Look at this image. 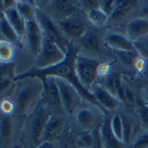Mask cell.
<instances>
[{"instance_id":"obj_1","label":"cell","mask_w":148,"mask_h":148,"mask_svg":"<svg viewBox=\"0 0 148 148\" xmlns=\"http://www.w3.org/2000/svg\"><path fill=\"white\" fill-rule=\"evenodd\" d=\"M17 116H27L44 100V82L36 76L16 78L13 92L10 96Z\"/></svg>"},{"instance_id":"obj_2","label":"cell","mask_w":148,"mask_h":148,"mask_svg":"<svg viewBox=\"0 0 148 148\" xmlns=\"http://www.w3.org/2000/svg\"><path fill=\"white\" fill-rule=\"evenodd\" d=\"M52 114L53 113L43 100L33 112L26 116L23 126V135L24 141L30 148H37L42 142L44 129Z\"/></svg>"},{"instance_id":"obj_3","label":"cell","mask_w":148,"mask_h":148,"mask_svg":"<svg viewBox=\"0 0 148 148\" xmlns=\"http://www.w3.org/2000/svg\"><path fill=\"white\" fill-rule=\"evenodd\" d=\"M102 62L97 58L91 57L85 53H77L75 59V68H76V75L82 84V87L85 90H90L94 84H96L98 76V69H100Z\"/></svg>"},{"instance_id":"obj_4","label":"cell","mask_w":148,"mask_h":148,"mask_svg":"<svg viewBox=\"0 0 148 148\" xmlns=\"http://www.w3.org/2000/svg\"><path fill=\"white\" fill-rule=\"evenodd\" d=\"M66 57V50L46 37L43 38L40 51L34 58V70H45L62 63Z\"/></svg>"},{"instance_id":"obj_5","label":"cell","mask_w":148,"mask_h":148,"mask_svg":"<svg viewBox=\"0 0 148 148\" xmlns=\"http://www.w3.org/2000/svg\"><path fill=\"white\" fill-rule=\"evenodd\" d=\"M36 19L38 21L39 26L43 31V36L49 38L50 40L57 43L60 47H63L64 50H68V46L70 44V42H68L65 39V37L63 36V33L60 32L57 23L47 14V12L40 10L37 7V12H36Z\"/></svg>"},{"instance_id":"obj_6","label":"cell","mask_w":148,"mask_h":148,"mask_svg":"<svg viewBox=\"0 0 148 148\" xmlns=\"http://www.w3.org/2000/svg\"><path fill=\"white\" fill-rule=\"evenodd\" d=\"M56 81H57V85L59 89L62 106H63L64 112L68 114H75L82 104L81 92L70 82L63 78L56 77Z\"/></svg>"},{"instance_id":"obj_7","label":"cell","mask_w":148,"mask_h":148,"mask_svg":"<svg viewBox=\"0 0 148 148\" xmlns=\"http://www.w3.org/2000/svg\"><path fill=\"white\" fill-rule=\"evenodd\" d=\"M18 116L0 112V148H12L17 136Z\"/></svg>"},{"instance_id":"obj_8","label":"cell","mask_w":148,"mask_h":148,"mask_svg":"<svg viewBox=\"0 0 148 148\" xmlns=\"http://www.w3.org/2000/svg\"><path fill=\"white\" fill-rule=\"evenodd\" d=\"M56 23L60 32L65 37V39L70 43H73L75 40H81L82 37L85 34V32L88 31L85 23L78 16H73Z\"/></svg>"},{"instance_id":"obj_9","label":"cell","mask_w":148,"mask_h":148,"mask_svg":"<svg viewBox=\"0 0 148 148\" xmlns=\"http://www.w3.org/2000/svg\"><path fill=\"white\" fill-rule=\"evenodd\" d=\"M43 82H44V102L53 114L59 115L60 113L64 112V109L63 106H62L60 94L56 77L46 76L43 78Z\"/></svg>"},{"instance_id":"obj_10","label":"cell","mask_w":148,"mask_h":148,"mask_svg":"<svg viewBox=\"0 0 148 148\" xmlns=\"http://www.w3.org/2000/svg\"><path fill=\"white\" fill-rule=\"evenodd\" d=\"M43 31L39 26L37 19H31L26 21V31H25V46L27 47V50L30 52V55H32L34 58L38 56L40 47H42V43H43Z\"/></svg>"},{"instance_id":"obj_11","label":"cell","mask_w":148,"mask_h":148,"mask_svg":"<svg viewBox=\"0 0 148 148\" xmlns=\"http://www.w3.org/2000/svg\"><path fill=\"white\" fill-rule=\"evenodd\" d=\"M89 91L95 98V101L97 102L98 107L103 108L107 112H114V110L119 109L121 106L120 100H117L112 92L107 90L101 83L94 84Z\"/></svg>"},{"instance_id":"obj_12","label":"cell","mask_w":148,"mask_h":148,"mask_svg":"<svg viewBox=\"0 0 148 148\" xmlns=\"http://www.w3.org/2000/svg\"><path fill=\"white\" fill-rule=\"evenodd\" d=\"M49 7H50V12H47V14L52 19L55 18L57 21L73 17V16H77L78 11L81 8L79 4L75 3V1H65V0L50 1Z\"/></svg>"},{"instance_id":"obj_13","label":"cell","mask_w":148,"mask_h":148,"mask_svg":"<svg viewBox=\"0 0 148 148\" xmlns=\"http://www.w3.org/2000/svg\"><path fill=\"white\" fill-rule=\"evenodd\" d=\"M94 107V106H92ZM92 107H79L75 113L76 123L83 132H92L97 129V108Z\"/></svg>"},{"instance_id":"obj_14","label":"cell","mask_w":148,"mask_h":148,"mask_svg":"<svg viewBox=\"0 0 148 148\" xmlns=\"http://www.w3.org/2000/svg\"><path fill=\"white\" fill-rule=\"evenodd\" d=\"M106 44L117 52H138L134 43L126 34L120 32H108L104 37Z\"/></svg>"},{"instance_id":"obj_15","label":"cell","mask_w":148,"mask_h":148,"mask_svg":"<svg viewBox=\"0 0 148 148\" xmlns=\"http://www.w3.org/2000/svg\"><path fill=\"white\" fill-rule=\"evenodd\" d=\"M126 36L133 43L145 38L146 36H148V19L142 17L130 19L126 27Z\"/></svg>"},{"instance_id":"obj_16","label":"cell","mask_w":148,"mask_h":148,"mask_svg":"<svg viewBox=\"0 0 148 148\" xmlns=\"http://www.w3.org/2000/svg\"><path fill=\"white\" fill-rule=\"evenodd\" d=\"M3 14L7 19V21L10 23V25L17 32V34L21 38V40L24 42V39H25V31H26V20L21 17V14L18 12L17 7L13 6L11 8L3 11Z\"/></svg>"},{"instance_id":"obj_17","label":"cell","mask_w":148,"mask_h":148,"mask_svg":"<svg viewBox=\"0 0 148 148\" xmlns=\"http://www.w3.org/2000/svg\"><path fill=\"white\" fill-rule=\"evenodd\" d=\"M100 134H101L103 148H125V145L114 135V133L112 130V126H110L109 117L103 119L101 126H100Z\"/></svg>"},{"instance_id":"obj_18","label":"cell","mask_w":148,"mask_h":148,"mask_svg":"<svg viewBox=\"0 0 148 148\" xmlns=\"http://www.w3.org/2000/svg\"><path fill=\"white\" fill-rule=\"evenodd\" d=\"M139 6L138 1H132V0H120L116 3V6L113 11L112 16L109 17L108 23H120L125 20L128 16L133 13V11Z\"/></svg>"},{"instance_id":"obj_19","label":"cell","mask_w":148,"mask_h":148,"mask_svg":"<svg viewBox=\"0 0 148 148\" xmlns=\"http://www.w3.org/2000/svg\"><path fill=\"white\" fill-rule=\"evenodd\" d=\"M64 129V121L59 117V115L52 114L50 120L47 121L46 127L44 129L43 136H42V142L43 141H52L57 139L59 135L62 134Z\"/></svg>"},{"instance_id":"obj_20","label":"cell","mask_w":148,"mask_h":148,"mask_svg":"<svg viewBox=\"0 0 148 148\" xmlns=\"http://www.w3.org/2000/svg\"><path fill=\"white\" fill-rule=\"evenodd\" d=\"M103 87L112 92L121 103H125V92H123V82L121 75L117 72H112L106 77V83L102 84Z\"/></svg>"},{"instance_id":"obj_21","label":"cell","mask_w":148,"mask_h":148,"mask_svg":"<svg viewBox=\"0 0 148 148\" xmlns=\"http://www.w3.org/2000/svg\"><path fill=\"white\" fill-rule=\"evenodd\" d=\"M0 38H1L0 40H6L11 44H13L16 47L25 45L21 38L17 34V32L13 30V27L10 25V23L7 21V19L4 17L3 13L1 17H0Z\"/></svg>"},{"instance_id":"obj_22","label":"cell","mask_w":148,"mask_h":148,"mask_svg":"<svg viewBox=\"0 0 148 148\" xmlns=\"http://www.w3.org/2000/svg\"><path fill=\"white\" fill-rule=\"evenodd\" d=\"M16 85V79L12 75V69H8L0 75V101L12 95Z\"/></svg>"},{"instance_id":"obj_23","label":"cell","mask_w":148,"mask_h":148,"mask_svg":"<svg viewBox=\"0 0 148 148\" xmlns=\"http://www.w3.org/2000/svg\"><path fill=\"white\" fill-rule=\"evenodd\" d=\"M79 42H81L82 46L85 49V50H88L89 52L97 53V52L101 51L100 36H98L94 30H88Z\"/></svg>"},{"instance_id":"obj_24","label":"cell","mask_w":148,"mask_h":148,"mask_svg":"<svg viewBox=\"0 0 148 148\" xmlns=\"http://www.w3.org/2000/svg\"><path fill=\"white\" fill-rule=\"evenodd\" d=\"M16 46L6 40H0V64L10 65L16 57Z\"/></svg>"},{"instance_id":"obj_25","label":"cell","mask_w":148,"mask_h":148,"mask_svg":"<svg viewBox=\"0 0 148 148\" xmlns=\"http://www.w3.org/2000/svg\"><path fill=\"white\" fill-rule=\"evenodd\" d=\"M87 18L88 20L94 26L96 27H103L106 26L108 21H109V17L107 13H104V12L98 7V8H94L89 12H87Z\"/></svg>"},{"instance_id":"obj_26","label":"cell","mask_w":148,"mask_h":148,"mask_svg":"<svg viewBox=\"0 0 148 148\" xmlns=\"http://www.w3.org/2000/svg\"><path fill=\"white\" fill-rule=\"evenodd\" d=\"M16 7L18 12L21 14V17L26 21L31 19H36L37 7L34 6V4H31L30 1H17Z\"/></svg>"},{"instance_id":"obj_27","label":"cell","mask_w":148,"mask_h":148,"mask_svg":"<svg viewBox=\"0 0 148 148\" xmlns=\"http://www.w3.org/2000/svg\"><path fill=\"white\" fill-rule=\"evenodd\" d=\"M110 126H112V130H113L114 135L122 142V140H123V121H122V115L115 114V115H113L112 117H110Z\"/></svg>"},{"instance_id":"obj_28","label":"cell","mask_w":148,"mask_h":148,"mask_svg":"<svg viewBox=\"0 0 148 148\" xmlns=\"http://www.w3.org/2000/svg\"><path fill=\"white\" fill-rule=\"evenodd\" d=\"M122 121H123V140H122V142L125 146H128L130 143V140L133 136V125H132V122L123 115H122Z\"/></svg>"},{"instance_id":"obj_29","label":"cell","mask_w":148,"mask_h":148,"mask_svg":"<svg viewBox=\"0 0 148 148\" xmlns=\"http://www.w3.org/2000/svg\"><path fill=\"white\" fill-rule=\"evenodd\" d=\"M134 45H135V49H136L138 53L142 58H146L148 60V36L138 40L136 43H134Z\"/></svg>"},{"instance_id":"obj_30","label":"cell","mask_w":148,"mask_h":148,"mask_svg":"<svg viewBox=\"0 0 148 148\" xmlns=\"http://www.w3.org/2000/svg\"><path fill=\"white\" fill-rule=\"evenodd\" d=\"M132 148H148V130L140 134L139 136L134 140Z\"/></svg>"},{"instance_id":"obj_31","label":"cell","mask_w":148,"mask_h":148,"mask_svg":"<svg viewBox=\"0 0 148 148\" xmlns=\"http://www.w3.org/2000/svg\"><path fill=\"white\" fill-rule=\"evenodd\" d=\"M138 114L141 121V125L148 130V106L147 104H141L138 108Z\"/></svg>"},{"instance_id":"obj_32","label":"cell","mask_w":148,"mask_h":148,"mask_svg":"<svg viewBox=\"0 0 148 148\" xmlns=\"http://www.w3.org/2000/svg\"><path fill=\"white\" fill-rule=\"evenodd\" d=\"M116 3H117V1H115V0H108V1H100V8L104 12V13L108 14V17H110V16H112V13H113L114 8H115V6H116Z\"/></svg>"},{"instance_id":"obj_33","label":"cell","mask_w":148,"mask_h":148,"mask_svg":"<svg viewBox=\"0 0 148 148\" xmlns=\"http://www.w3.org/2000/svg\"><path fill=\"white\" fill-rule=\"evenodd\" d=\"M123 92H125V103L127 104H134L136 102V97H135V94L133 92V90L130 89V87H127V85L123 83Z\"/></svg>"},{"instance_id":"obj_34","label":"cell","mask_w":148,"mask_h":148,"mask_svg":"<svg viewBox=\"0 0 148 148\" xmlns=\"http://www.w3.org/2000/svg\"><path fill=\"white\" fill-rule=\"evenodd\" d=\"M78 4L81 6V8H83L87 12L100 7V1H96V0H84V1H78Z\"/></svg>"},{"instance_id":"obj_35","label":"cell","mask_w":148,"mask_h":148,"mask_svg":"<svg viewBox=\"0 0 148 148\" xmlns=\"http://www.w3.org/2000/svg\"><path fill=\"white\" fill-rule=\"evenodd\" d=\"M140 97H141L142 103L148 106V84L146 85V87H143V88H142L141 94H140Z\"/></svg>"},{"instance_id":"obj_36","label":"cell","mask_w":148,"mask_h":148,"mask_svg":"<svg viewBox=\"0 0 148 148\" xmlns=\"http://www.w3.org/2000/svg\"><path fill=\"white\" fill-rule=\"evenodd\" d=\"M37 148H57V146L52 141H43L38 145Z\"/></svg>"},{"instance_id":"obj_37","label":"cell","mask_w":148,"mask_h":148,"mask_svg":"<svg viewBox=\"0 0 148 148\" xmlns=\"http://www.w3.org/2000/svg\"><path fill=\"white\" fill-rule=\"evenodd\" d=\"M139 17H142V18L148 19V3L145 4V5L141 7V10H140V16H139Z\"/></svg>"},{"instance_id":"obj_38","label":"cell","mask_w":148,"mask_h":148,"mask_svg":"<svg viewBox=\"0 0 148 148\" xmlns=\"http://www.w3.org/2000/svg\"><path fill=\"white\" fill-rule=\"evenodd\" d=\"M143 73H145L146 81L148 82V62H147V65H146V68H145V70H143Z\"/></svg>"},{"instance_id":"obj_39","label":"cell","mask_w":148,"mask_h":148,"mask_svg":"<svg viewBox=\"0 0 148 148\" xmlns=\"http://www.w3.org/2000/svg\"><path fill=\"white\" fill-rule=\"evenodd\" d=\"M0 17H1V14H0Z\"/></svg>"}]
</instances>
